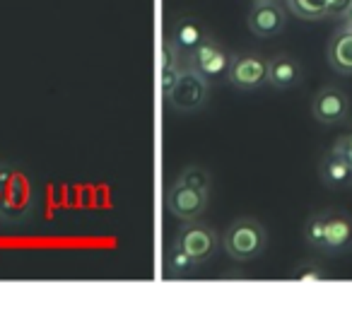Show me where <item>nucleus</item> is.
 Wrapping results in <instances>:
<instances>
[{
  "mask_svg": "<svg viewBox=\"0 0 352 311\" xmlns=\"http://www.w3.org/2000/svg\"><path fill=\"white\" fill-rule=\"evenodd\" d=\"M268 246L265 227L254 217H236L222 234V248L236 263H249L258 258Z\"/></svg>",
  "mask_w": 352,
  "mask_h": 311,
  "instance_id": "1",
  "label": "nucleus"
},
{
  "mask_svg": "<svg viewBox=\"0 0 352 311\" xmlns=\"http://www.w3.org/2000/svg\"><path fill=\"white\" fill-rule=\"evenodd\" d=\"M208 97H210V83L188 65L186 70H179L174 89L164 102L179 114H196L208 104Z\"/></svg>",
  "mask_w": 352,
  "mask_h": 311,
  "instance_id": "2",
  "label": "nucleus"
},
{
  "mask_svg": "<svg viewBox=\"0 0 352 311\" xmlns=\"http://www.w3.org/2000/svg\"><path fill=\"white\" fill-rule=\"evenodd\" d=\"M230 63H232L230 51H227V46L222 44V41H217L215 36H208L201 46H196V49L188 54V65H191L193 70H198L208 83L227 78Z\"/></svg>",
  "mask_w": 352,
  "mask_h": 311,
  "instance_id": "3",
  "label": "nucleus"
},
{
  "mask_svg": "<svg viewBox=\"0 0 352 311\" xmlns=\"http://www.w3.org/2000/svg\"><path fill=\"white\" fill-rule=\"evenodd\" d=\"M176 242L182 244L193 258H196L198 266L208 263L217 253V248L222 246V239L217 237V232L210 224L201 222V219H188L179 234H176Z\"/></svg>",
  "mask_w": 352,
  "mask_h": 311,
  "instance_id": "4",
  "label": "nucleus"
},
{
  "mask_svg": "<svg viewBox=\"0 0 352 311\" xmlns=\"http://www.w3.org/2000/svg\"><path fill=\"white\" fill-rule=\"evenodd\" d=\"M208 200H210V193L208 191H198L191 189V186L184 184H171L164 193V205L166 213L176 219H201V215L208 210Z\"/></svg>",
  "mask_w": 352,
  "mask_h": 311,
  "instance_id": "5",
  "label": "nucleus"
},
{
  "mask_svg": "<svg viewBox=\"0 0 352 311\" xmlns=\"http://www.w3.org/2000/svg\"><path fill=\"white\" fill-rule=\"evenodd\" d=\"M227 83L234 85V89H241V92L261 89L263 85H268V61L258 54L232 56Z\"/></svg>",
  "mask_w": 352,
  "mask_h": 311,
  "instance_id": "6",
  "label": "nucleus"
},
{
  "mask_svg": "<svg viewBox=\"0 0 352 311\" xmlns=\"http://www.w3.org/2000/svg\"><path fill=\"white\" fill-rule=\"evenodd\" d=\"M287 25V10L280 6V0H254L246 27L258 39H273Z\"/></svg>",
  "mask_w": 352,
  "mask_h": 311,
  "instance_id": "7",
  "label": "nucleus"
},
{
  "mask_svg": "<svg viewBox=\"0 0 352 311\" xmlns=\"http://www.w3.org/2000/svg\"><path fill=\"white\" fill-rule=\"evenodd\" d=\"M311 116L323 126H336L350 116V99L336 85L321 87L311 99Z\"/></svg>",
  "mask_w": 352,
  "mask_h": 311,
  "instance_id": "8",
  "label": "nucleus"
},
{
  "mask_svg": "<svg viewBox=\"0 0 352 311\" xmlns=\"http://www.w3.org/2000/svg\"><path fill=\"white\" fill-rule=\"evenodd\" d=\"M323 253L340 256L352 251V215L340 210L323 213Z\"/></svg>",
  "mask_w": 352,
  "mask_h": 311,
  "instance_id": "9",
  "label": "nucleus"
},
{
  "mask_svg": "<svg viewBox=\"0 0 352 311\" xmlns=\"http://www.w3.org/2000/svg\"><path fill=\"white\" fill-rule=\"evenodd\" d=\"M304 78V68L294 56L278 54L268 61V85L280 92L294 89Z\"/></svg>",
  "mask_w": 352,
  "mask_h": 311,
  "instance_id": "10",
  "label": "nucleus"
},
{
  "mask_svg": "<svg viewBox=\"0 0 352 311\" xmlns=\"http://www.w3.org/2000/svg\"><path fill=\"white\" fill-rule=\"evenodd\" d=\"M318 176L328 189H345L352 184V167L336 147H331L318 162Z\"/></svg>",
  "mask_w": 352,
  "mask_h": 311,
  "instance_id": "11",
  "label": "nucleus"
},
{
  "mask_svg": "<svg viewBox=\"0 0 352 311\" xmlns=\"http://www.w3.org/2000/svg\"><path fill=\"white\" fill-rule=\"evenodd\" d=\"M169 36L174 39V44L179 46V51L191 54V51L196 49V46H201L210 34H208L206 25H203L201 20H196V17H191V15H184L174 22Z\"/></svg>",
  "mask_w": 352,
  "mask_h": 311,
  "instance_id": "12",
  "label": "nucleus"
},
{
  "mask_svg": "<svg viewBox=\"0 0 352 311\" xmlns=\"http://www.w3.org/2000/svg\"><path fill=\"white\" fill-rule=\"evenodd\" d=\"M328 65L340 75H352V34L345 30L336 32L328 41Z\"/></svg>",
  "mask_w": 352,
  "mask_h": 311,
  "instance_id": "13",
  "label": "nucleus"
},
{
  "mask_svg": "<svg viewBox=\"0 0 352 311\" xmlns=\"http://www.w3.org/2000/svg\"><path fill=\"white\" fill-rule=\"evenodd\" d=\"M164 268H166V275L169 277H184V275H191L193 270L198 268L196 258L186 251L179 242L169 244L164 253Z\"/></svg>",
  "mask_w": 352,
  "mask_h": 311,
  "instance_id": "14",
  "label": "nucleus"
},
{
  "mask_svg": "<svg viewBox=\"0 0 352 311\" xmlns=\"http://www.w3.org/2000/svg\"><path fill=\"white\" fill-rule=\"evenodd\" d=\"M287 10L299 20H326L328 0H285Z\"/></svg>",
  "mask_w": 352,
  "mask_h": 311,
  "instance_id": "15",
  "label": "nucleus"
},
{
  "mask_svg": "<svg viewBox=\"0 0 352 311\" xmlns=\"http://www.w3.org/2000/svg\"><path fill=\"white\" fill-rule=\"evenodd\" d=\"M179 184L184 186H191V189H198V191H208L210 193V186H212V176L206 167H198V164H188L186 169L179 174Z\"/></svg>",
  "mask_w": 352,
  "mask_h": 311,
  "instance_id": "16",
  "label": "nucleus"
},
{
  "mask_svg": "<svg viewBox=\"0 0 352 311\" xmlns=\"http://www.w3.org/2000/svg\"><path fill=\"white\" fill-rule=\"evenodd\" d=\"M304 244L311 248H318L321 251L323 248V213H314L307 217V222H304Z\"/></svg>",
  "mask_w": 352,
  "mask_h": 311,
  "instance_id": "17",
  "label": "nucleus"
},
{
  "mask_svg": "<svg viewBox=\"0 0 352 311\" xmlns=\"http://www.w3.org/2000/svg\"><path fill=\"white\" fill-rule=\"evenodd\" d=\"M289 277L297 282H321L328 277V270L316 261H302L292 272H289Z\"/></svg>",
  "mask_w": 352,
  "mask_h": 311,
  "instance_id": "18",
  "label": "nucleus"
},
{
  "mask_svg": "<svg viewBox=\"0 0 352 311\" xmlns=\"http://www.w3.org/2000/svg\"><path fill=\"white\" fill-rule=\"evenodd\" d=\"M179 46L174 44V39H171L169 34L164 36V41H162V70H176L179 68Z\"/></svg>",
  "mask_w": 352,
  "mask_h": 311,
  "instance_id": "19",
  "label": "nucleus"
},
{
  "mask_svg": "<svg viewBox=\"0 0 352 311\" xmlns=\"http://www.w3.org/2000/svg\"><path fill=\"white\" fill-rule=\"evenodd\" d=\"M347 15H352V0H328V17L345 20Z\"/></svg>",
  "mask_w": 352,
  "mask_h": 311,
  "instance_id": "20",
  "label": "nucleus"
},
{
  "mask_svg": "<svg viewBox=\"0 0 352 311\" xmlns=\"http://www.w3.org/2000/svg\"><path fill=\"white\" fill-rule=\"evenodd\" d=\"M176 78H179V68L176 70H162V97H169L171 89L176 85Z\"/></svg>",
  "mask_w": 352,
  "mask_h": 311,
  "instance_id": "21",
  "label": "nucleus"
},
{
  "mask_svg": "<svg viewBox=\"0 0 352 311\" xmlns=\"http://www.w3.org/2000/svg\"><path fill=\"white\" fill-rule=\"evenodd\" d=\"M336 147L338 152H340L342 157H345L347 162H350V167H352V133H347V136H342V138H338L336 140Z\"/></svg>",
  "mask_w": 352,
  "mask_h": 311,
  "instance_id": "22",
  "label": "nucleus"
},
{
  "mask_svg": "<svg viewBox=\"0 0 352 311\" xmlns=\"http://www.w3.org/2000/svg\"><path fill=\"white\" fill-rule=\"evenodd\" d=\"M342 30L350 32V34H352V15H347L345 20H342Z\"/></svg>",
  "mask_w": 352,
  "mask_h": 311,
  "instance_id": "23",
  "label": "nucleus"
}]
</instances>
